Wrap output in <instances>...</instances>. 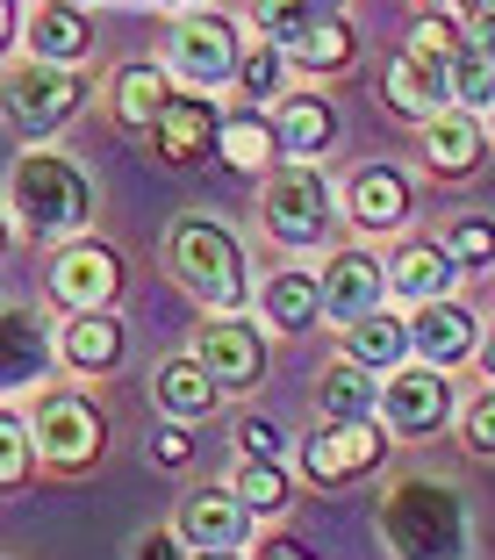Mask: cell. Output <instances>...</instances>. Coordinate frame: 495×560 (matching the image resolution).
I'll return each mask as SVG.
<instances>
[{
    "mask_svg": "<svg viewBox=\"0 0 495 560\" xmlns=\"http://www.w3.org/2000/svg\"><path fill=\"white\" fill-rule=\"evenodd\" d=\"M380 539L396 560H460L467 553V503L446 481H402L380 511Z\"/></svg>",
    "mask_w": 495,
    "mask_h": 560,
    "instance_id": "cell-1",
    "label": "cell"
},
{
    "mask_svg": "<svg viewBox=\"0 0 495 560\" xmlns=\"http://www.w3.org/2000/svg\"><path fill=\"white\" fill-rule=\"evenodd\" d=\"M165 259H173V273H180L215 316H237L251 302L245 245H237L223 223H209V215H180V223H173V237H165Z\"/></svg>",
    "mask_w": 495,
    "mask_h": 560,
    "instance_id": "cell-2",
    "label": "cell"
},
{
    "mask_svg": "<svg viewBox=\"0 0 495 560\" xmlns=\"http://www.w3.org/2000/svg\"><path fill=\"white\" fill-rule=\"evenodd\" d=\"M15 223L36 237H58V231H80L86 215H94V180H86L72 159H58V151H30V159L15 165Z\"/></svg>",
    "mask_w": 495,
    "mask_h": 560,
    "instance_id": "cell-3",
    "label": "cell"
},
{
    "mask_svg": "<svg viewBox=\"0 0 495 560\" xmlns=\"http://www.w3.org/2000/svg\"><path fill=\"white\" fill-rule=\"evenodd\" d=\"M237 72H245V44H237L231 15H180V30H173V80L187 86V94H215V86H231Z\"/></svg>",
    "mask_w": 495,
    "mask_h": 560,
    "instance_id": "cell-4",
    "label": "cell"
},
{
    "mask_svg": "<svg viewBox=\"0 0 495 560\" xmlns=\"http://www.w3.org/2000/svg\"><path fill=\"white\" fill-rule=\"evenodd\" d=\"M330 215H338V201H330V180L316 165H281L266 180V231L281 245H323Z\"/></svg>",
    "mask_w": 495,
    "mask_h": 560,
    "instance_id": "cell-5",
    "label": "cell"
},
{
    "mask_svg": "<svg viewBox=\"0 0 495 560\" xmlns=\"http://www.w3.org/2000/svg\"><path fill=\"white\" fill-rule=\"evenodd\" d=\"M8 116H15L22 137H50L66 130L72 116H80V80H72L66 66H15L8 72Z\"/></svg>",
    "mask_w": 495,
    "mask_h": 560,
    "instance_id": "cell-6",
    "label": "cell"
},
{
    "mask_svg": "<svg viewBox=\"0 0 495 560\" xmlns=\"http://www.w3.org/2000/svg\"><path fill=\"white\" fill-rule=\"evenodd\" d=\"M122 288V259L108 245H66L50 259V302L72 316H101Z\"/></svg>",
    "mask_w": 495,
    "mask_h": 560,
    "instance_id": "cell-7",
    "label": "cell"
},
{
    "mask_svg": "<svg viewBox=\"0 0 495 560\" xmlns=\"http://www.w3.org/2000/svg\"><path fill=\"white\" fill-rule=\"evenodd\" d=\"M36 453L50 467H94L101 460V410L86 396H44L36 402Z\"/></svg>",
    "mask_w": 495,
    "mask_h": 560,
    "instance_id": "cell-8",
    "label": "cell"
},
{
    "mask_svg": "<svg viewBox=\"0 0 495 560\" xmlns=\"http://www.w3.org/2000/svg\"><path fill=\"white\" fill-rule=\"evenodd\" d=\"M380 94H388V108H396V116L424 122V130L438 116H452V108H460V101H452V66H431V58H416V50H396V58H388Z\"/></svg>",
    "mask_w": 495,
    "mask_h": 560,
    "instance_id": "cell-9",
    "label": "cell"
},
{
    "mask_svg": "<svg viewBox=\"0 0 495 560\" xmlns=\"http://www.w3.org/2000/svg\"><path fill=\"white\" fill-rule=\"evenodd\" d=\"M388 439L380 424H316V439H302V475L309 481H352L366 467H380Z\"/></svg>",
    "mask_w": 495,
    "mask_h": 560,
    "instance_id": "cell-10",
    "label": "cell"
},
{
    "mask_svg": "<svg viewBox=\"0 0 495 560\" xmlns=\"http://www.w3.org/2000/svg\"><path fill=\"white\" fill-rule=\"evenodd\" d=\"M195 360L215 374V388H251V381L266 374V338L245 316H215V324H201Z\"/></svg>",
    "mask_w": 495,
    "mask_h": 560,
    "instance_id": "cell-11",
    "label": "cell"
},
{
    "mask_svg": "<svg viewBox=\"0 0 495 560\" xmlns=\"http://www.w3.org/2000/svg\"><path fill=\"white\" fill-rule=\"evenodd\" d=\"M180 539L187 553H237L251 539V511L237 503V489H195L180 503Z\"/></svg>",
    "mask_w": 495,
    "mask_h": 560,
    "instance_id": "cell-12",
    "label": "cell"
},
{
    "mask_svg": "<svg viewBox=\"0 0 495 560\" xmlns=\"http://www.w3.org/2000/svg\"><path fill=\"white\" fill-rule=\"evenodd\" d=\"M388 431H438L452 417V381L446 366H402L388 374V402H380Z\"/></svg>",
    "mask_w": 495,
    "mask_h": 560,
    "instance_id": "cell-13",
    "label": "cell"
},
{
    "mask_svg": "<svg viewBox=\"0 0 495 560\" xmlns=\"http://www.w3.org/2000/svg\"><path fill=\"white\" fill-rule=\"evenodd\" d=\"M380 295H388V266H380L374 252H338V259L323 266V316L330 324H360V316H374Z\"/></svg>",
    "mask_w": 495,
    "mask_h": 560,
    "instance_id": "cell-14",
    "label": "cell"
},
{
    "mask_svg": "<svg viewBox=\"0 0 495 560\" xmlns=\"http://www.w3.org/2000/svg\"><path fill=\"white\" fill-rule=\"evenodd\" d=\"M215 137H223V116H215V101H209V94H173V108L158 116L151 144H158V159H165V165H187V159H201Z\"/></svg>",
    "mask_w": 495,
    "mask_h": 560,
    "instance_id": "cell-15",
    "label": "cell"
},
{
    "mask_svg": "<svg viewBox=\"0 0 495 560\" xmlns=\"http://www.w3.org/2000/svg\"><path fill=\"white\" fill-rule=\"evenodd\" d=\"M452 280H460V259H452L446 245H402L396 259H388V288H396L402 302H416V310L452 302Z\"/></svg>",
    "mask_w": 495,
    "mask_h": 560,
    "instance_id": "cell-16",
    "label": "cell"
},
{
    "mask_svg": "<svg viewBox=\"0 0 495 560\" xmlns=\"http://www.w3.org/2000/svg\"><path fill=\"white\" fill-rule=\"evenodd\" d=\"M452 101L467 116H495V15H467V44L452 66Z\"/></svg>",
    "mask_w": 495,
    "mask_h": 560,
    "instance_id": "cell-17",
    "label": "cell"
},
{
    "mask_svg": "<svg viewBox=\"0 0 495 560\" xmlns=\"http://www.w3.org/2000/svg\"><path fill=\"white\" fill-rule=\"evenodd\" d=\"M22 44H30L36 66H72V58L94 50V22L80 8H30L22 15Z\"/></svg>",
    "mask_w": 495,
    "mask_h": 560,
    "instance_id": "cell-18",
    "label": "cell"
},
{
    "mask_svg": "<svg viewBox=\"0 0 495 560\" xmlns=\"http://www.w3.org/2000/svg\"><path fill=\"white\" fill-rule=\"evenodd\" d=\"M410 338H416V352H424V366H460L467 352H481V330H474V316H467L460 302H431V310H416Z\"/></svg>",
    "mask_w": 495,
    "mask_h": 560,
    "instance_id": "cell-19",
    "label": "cell"
},
{
    "mask_svg": "<svg viewBox=\"0 0 495 560\" xmlns=\"http://www.w3.org/2000/svg\"><path fill=\"white\" fill-rule=\"evenodd\" d=\"M345 209L360 231H396L402 215H410V180H402L396 165H360L345 187Z\"/></svg>",
    "mask_w": 495,
    "mask_h": 560,
    "instance_id": "cell-20",
    "label": "cell"
},
{
    "mask_svg": "<svg viewBox=\"0 0 495 560\" xmlns=\"http://www.w3.org/2000/svg\"><path fill=\"white\" fill-rule=\"evenodd\" d=\"M316 402H323V424H374L380 402H388V381L345 360V366H330V374H323Z\"/></svg>",
    "mask_w": 495,
    "mask_h": 560,
    "instance_id": "cell-21",
    "label": "cell"
},
{
    "mask_svg": "<svg viewBox=\"0 0 495 560\" xmlns=\"http://www.w3.org/2000/svg\"><path fill=\"white\" fill-rule=\"evenodd\" d=\"M273 137H281L287 165H309L316 151H330L338 116H330V101H316V94H287L281 108H273Z\"/></svg>",
    "mask_w": 495,
    "mask_h": 560,
    "instance_id": "cell-22",
    "label": "cell"
},
{
    "mask_svg": "<svg viewBox=\"0 0 495 560\" xmlns=\"http://www.w3.org/2000/svg\"><path fill=\"white\" fill-rule=\"evenodd\" d=\"M402 352H416L402 316L374 310V316H360V324H345V360L366 366V374H402Z\"/></svg>",
    "mask_w": 495,
    "mask_h": 560,
    "instance_id": "cell-23",
    "label": "cell"
},
{
    "mask_svg": "<svg viewBox=\"0 0 495 560\" xmlns=\"http://www.w3.org/2000/svg\"><path fill=\"white\" fill-rule=\"evenodd\" d=\"M424 165H431V173H446V180L474 173V165H481V116L452 108V116L431 122V130H424Z\"/></svg>",
    "mask_w": 495,
    "mask_h": 560,
    "instance_id": "cell-24",
    "label": "cell"
},
{
    "mask_svg": "<svg viewBox=\"0 0 495 560\" xmlns=\"http://www.w3.org/2000/svg\"><path fill=\"white\" fill-rule=\"evenodd\" d=\"M151 388H158V402H165V417H173V424H195V417H209L215 396H223V388H215V374H209L201 360H165Z\"/></svg>",
    "mask_w": 495,
    "mask_h": 560,
    "instance_id": "cell-25",
    "label": "cell"
},
{
    "mask_svg": "<svg viewBox=\"0 0 495 560\" xmlns=\"http://www.w3.org/2000/svg\"><path fill=\"white\" fill-rule=\"evenodd\" d=\"M58 352H66L72 374H108V366L122 360V324L108 310H101V316H72L66 338H58Z\"/></svg>",
    "mask_w": 495,
    "mask_h": 560,
    "instance_id": "cell-26",
    "label": "cell"
},
{
    "mask_svg": "<svg viewBox=\"0 0 495 560\" xmlns=\"http://www.w3.org/2000/svg\"><path fill=\"white\" fill-rule=\"evenodd\" d=\"M165 108H173V94H165V66H122L116 72V122H122V130H158Z\"/></svg>",
    "mask_w": 495,
    "mask_h": 560,
    "instance_id": "cell-27",
    "label": "cell"
},
{
    "mask_svg": "<svg viewBox=\"0 0 495 560\" xmlns=\"http://www.w3.org/2000/svg\"><path fill=\"white\" fill-rule=\"evenodd\" d=\"M259 310H266V324H281V330H309V324H323V280L316 273H273Z\"/></svg>",
    "mask_w": 495,
    "mask_h": 560,
    "instance_id": "cell-28",
    "label": "cell"
},
{
    "mask_svg": "<svg viewBox=\"0 0 495 560\" xmlns=\"http://www.w3.org/2000/svg\"><path fill=\"white\" fill-rule=\"evenodd\" d=\"M215 151H223V165H231V173H266V159L281 151V137H273V122H266L259 108H237V116H223Z\"/></svg>",
    "mask_w": 495,
    "mask_h": 560,
    "instance_id": "cell-29",
    "label": "cell"
},
{
    "mask_svg": "<svg viewBox=\"0 0 495 560\" xmlns=\"http://www.w3.org/2000/svg\"><path fill=\"white\" fill-rule=\"evenodd\" d=\"M44 366H50V346H44V330H36V316L8 310V366H0V388L22 396L30 381H44Z\"/></svg>",
    "mask_w": 495,
    "mask_h": 560,
    "instance_id": "cell-30",
    "label": "cell"
},
{
    "mask_svg": "<svg viewBox=\"0 0 495 560\" xmlns=\"http://www.w3.org/2000/svg\"><path fill=\"white\" fill-rule=\"evenodd\" d=\"M251 30H259V44H273V50H287V58H295V50L323 30V8H302V0H266V8H251Z\"/></svg>",
    "mask_w": 495,
    "mask_h": 560,
    "instance_id": "cell-31",
    "label": "cell"
},
{
    "mask_svg": "<svg viewBox=\"0 0 495 560\" xmlns=\"http://www.w3.org/2000/svg\"><path fill=\"white\" fill-rule=\"evenodd\" d=\"M237 503L245 511H287V467L281 460H245V475H237Z\"/></svg>",
    "mask_w": 495,
    "mask_h": 560,
    "instance_id": "cell-32",
    "label": "cell"
},
{
    "mask_svg": "<svg viewBox=\"0 0 495 560\" xmlns=\"http://www.w3.org/2000/svg\"><path fill=\"white\" fill-rule=\"evenodd\" d=\"M295 66H309V72H338V66H352V30H345V15H323V30H316L309 44L295 50Z\"/></svg>",
    "mask_w": 495,
    "mask_h": 560,
    "instance_id": "cell-33",
    "label": "cell"
},
{
    "mask_svg": "<svg viewBox=\"0 0 495 560\" xmlns=\"http://www.w3.org/2000/svg\"><path fill=\"white\" fill-rule=\"evenodd\" d=\"M446 252L460 259V273H474V266H495V223L488 215H460L446 231Z\"/></svg>",
    "mask_w": 495,
    "mask_h": 560,
    "instance_id": "cell-34",
    "label": "cell"
},
{
    "mask_svg": "<svg viewBox=\"0 0 495 560\" xmlns=\"http://www.w3.org/2000/svg\"><path fill=\"white\" fill-rule=\"evenodd\" d=\"M281 80H287V50H273V44L245 50V72H237V86L251 94V108H259L266 94H281Z\"/></svg>",
    "mask_w": 495,
    "mask_h": 560,
    "instance_id": "cell-35",
    "label": "cell"
},
{
    "mask_svg": "<svg viewBox=\"0 0 495 560\" xmlns=\"http://www.w3.org/2000/svg\"><path fill=\"white\" fill-rule=\"evenodd\" d=\"M460 439H467V453L495 460V388H481V396L460 410Z\"/></svg>",
    "mask_w": 495,
    "mask_h": 560,
    "instance_id": "cell-36",
    "label": "cell"
},
{
    "mask_svg": "<svg viewBox=\"0 0 495 560\" xmlns=\"http://www.w3.org/2000/svg\"><path fill=\"white\" fill-rule=\"evenodd\" d=\"M0 439H8V445H0V481H8V489H22V475H30V439H36V431L22 424L15 410H8V417H0Z\"/></svg>",
    "mask_w": 495,
    "mask_h": 560,
    "instance_id": "cell-37",
    "label": "cell"
},
{
    "mask_svg": "<svg viewBox=\"0 0 495 560\" xmlns=\"http://www.w3.org/2000/svg\"><path fill=\"white\" fill-rule=\"evenodd\" d=\"M237 445H245V460H281V424L273 417H237Z\"/></svg>",
    "mask_w": 495,
    "mask_h": 560,
    "instance_id": "cell-38",
    "label": "cell"
},
{
    "mask_svg": "<svg viewBox=\"0 0 495 560\" xmlns=\"http://www.w3.org/2000/svg\"><path fill=\"white\" fill-rule=\"evenodd\" d=\"M151 460H158V467H187V460H195V431H187V424H158V431H151Z\"/></svg>",
    "mask_w": 495,
    "mask_h": 560,
    "instance_id": "cell-39",
    "label": "cell"
},
{
    "mask_svg": "<svg viewBox=\"0 0 495 560\" xmlns=\"http://www.w3.org/2000/svg\"><path fill=\"white\" fill-rule=\"evenodd\" d=\"M180 532H151V539H137V560H195V553H180Z\"/></svg>",
    "mask_w": 495,
    "mask_h": 560,
    "instance_id": "cell-40",
    "label": "cell"
},
{
    "mask_svg": "<svg viewBox=\"0 0 495 560\" xmlns=\"http://www.w3.org/2000/svg\"><path fill=\"white\" fill-rule=\"evenodd\" d=\"M474 360H481V374H488V388H495V330L481 338V352H474Z\"/></svg>",
    "mask_w": 495,
    "mask_h": 560,
    "instance_id": "cell-41",
    "label": "cell"
},
{
    "mask_svg": "<svg viewBox=\"0 0 495 560\" xmlns=\"http://www.w3.org/2000/svg\"><path fill=\"white\" fill-rule=\"evenodd\" d=\"M266 560H309V553H302L295 539H281V546H266Z\"/></svg>",
    "mask_w": 495,
    "mask_h": 560,
    "instance_id": "cell-42",
    "label": "cell"
},
{
    "mask_svg": "<svg viewBox=\"0 0 495 560\" xmlns=\"http://www.w3.org/2000/svg\"><path fill=\"white\" fill-rule=\"evenodd\" d=\"M195 560H237V553H195Z\"/></svg>",
    "mask_w": 495,
    "mask_h": 560,
    "instance_id": "cell-43",
    "label": "cell"
},
{
    "mask_svg": "<svg viewBox=\"0 0 495 560\" xmlns=\"http://www.w3.org/2000/svg\"><path fill=\"white\" fill-rule=\"evenodd\" d=\"M488 130H495V116H488Z\"/></svg>",
    "mask_w": 495,
    "mask_h": 560,
    "instance_id": "cell-44",
    "label": "cell"
}]
</instances>
